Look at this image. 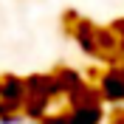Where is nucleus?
<instances>
[{"label": "nucleus", "mask_w": 124, "mask_h": 124, "mask_svg": "<svg viewBox=\"0 0 124 124\" xmlns=\"http://www.w3.org/2000/svg\"><path fill=\"white\" fill-rule=\"evenodd\" d=\"M0 124H42V121H37V118L25 116L23 110H20V113H8V116H0Z\"/></svg>", "instance_id": "2"}, {"label": "nucleus", "mask_w": 124, "mask_h": 124, "mask_svg": "<svg viewBox=\"0 0 124 124\" xmlns=\"http://www.w3.org/2000/svg\"><path fill=\"white\" fill-rule=\"evenodd\" d=\"M99 93L107 101H124V68H110L99 79Z\"/></svg>", "instance_id": "1"}]
</instances>
